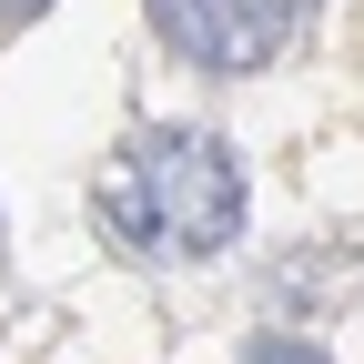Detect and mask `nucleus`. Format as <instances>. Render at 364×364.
Instances as JSON below:
<instances>
[{
    "label": "nucleus",
    "mask_w": 364,
    "mask_h": 364,
    "mask_svg": "<svg viewBox=\"0 0 364 364\" xmlns=\"http://www.w3.org/2000/svg\"><path fill=\"white\" fill-rule=\"evenodd\" d=\"M102 223L152 263H213L243 243V162L223 132L152 122L102 182Z\"/></svg>",
    "instance_id": "obj_1"
},
{
    "label": "nucleus",
    "mask_w": 364,
    "mask_h": 364,
    "mask_svg": "<svg viewBox=\"0 0 364 364\" xmlns=\"http://www.w3.org/2000/svg\"><path fill=\"white\" fill-rule=\"evenodd\" d=\"M243 364H334V354H324V344H304V334H253Z\"/></svg>",
    "instance_id": "obj_3"
},
{
    "label": "nucleus",
    "mask_w": 364,
    "mask_h": 364,
    "mask_svg": "<svg viewBox=\"0 0 364 364\" xmlns=\"http://www.w3.org/2000/svg\"><path fill=\"white\" fill-rule=\"evenodd\" d=\"M41 11H51V0H0V31H31Z\"/></svg>",
    "instance_id": "obj_4"
},
{
    "label": "nucleus",
    "mask_w": 364,
    "mask_h": 364,
    "mask_svg": "<svg viewBox=\"0 0 364 364\" xmlns=\"http://www.w3.org/2000/svg\"><path fill=\"white\" fill-rule=\"evenodd\" d=\"M142 11H152V31L172 41V61L243 81V71H263V61L294 51V31H304L314 0H142Z\"/></svg>",
    "instance_id": "obj_2"
}]
</instances>
